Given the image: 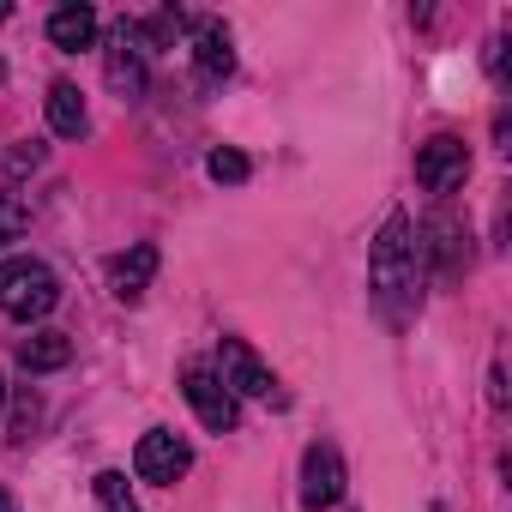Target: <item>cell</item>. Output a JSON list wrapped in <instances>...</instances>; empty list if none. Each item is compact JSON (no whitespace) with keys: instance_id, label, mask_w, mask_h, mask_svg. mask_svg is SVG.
<instances>
[{"instance_id":"obj_1","label":"cell","mask_w":512,"mask_h":512,"mask_svg":"<svg viewBox=\"0 0 512 512\" xmlns=\"http://www.w3.org/2000/svg\"><path fill=\"white\" fill-rule=\"evenodd\" d=\"M368 290H374V302L392 326H404L410 308L422 302V235L410 229L404 211H392L380 223L374 247H368Z\"/></svg>"},{"instance_id":"obj_2","label":"cell","mask_w":512,"mask_h":512,"mask_svg":"<svg viewBox=\"0 0 512 512\" xmlns=\"http://www.w3.org/2000/svg\"><path fill=\"white\" fill-rule=\"evenodd\" d=\"M55 302H61V278H55L43 260H31V253H19V260H0V314H7V320L31 326V320H43Z\"/></svg>"},{"instance_id":"obj_3","label":"cell","mask_w":512,"mask_h":512,"mask_svg":"<svg viewBox=\"0 0 512 512\" xmlns=\"http://www.w3.org/2000/svg\"><path fill=\"white\" fill-rule=\"evenodd\" d=\"M133 470H139V482H163V488H175V482L193 470V446H187L175 428H151V434H139Z\"/></svg>"},{"instance_id":"obj_4","label":"cell","mask_w":512,"mask_h":512,"mask_svg":"<svg viewBox=\"0 0 512 512\" xmlns=\"http://www.w3.org/2000/svg\"><path fill=\"white\" fill-rule=\"evenodd\" d=\"M464 175H470V145L458 133H434L416 151V181L428 193H452V187H464Z\"/></svg>"},{"instance_id":"obj_5","label":"cell","mask_w":512,"mask_h":512,"mask_svg":"<svg viewBox=\"0 0 512 512\" xmlns=\"http://www.w3.org/2000/svg\"><path fill=\"white\" fill-rule=\"evenodd\" d=\"M181 392H187V404H193V416L211 428V434H229L235 428V392L217 380V368H205V362H193L187 374H181Z\"/></svg>"},{"instance_id":"obj_6","label":"cell","mask_w":512,"mask_h":512,"mask_svg":"<svg viewBox=\"0 0 512 512\" xmlns=\"http://www.w3.org/2000/svg\"><path fill=\"white\" fill-rule=\"evenodd\" d=\"M338 500H344V458H338L332 440H314L302 452V506L308 512H326Z\"/></svg>"},{"instance_id":"obj_7","label":"cell","mask_w":512,"mask_h":512,"mask_svg":"<svg viewBox=\"0 0 512 512\" xmlns=\"http://www.w3.org/2000/svg\"><path fill=\"white\" fill-rule=\"evenodd\" d=\"M217 380L229 386V392H241V398H278V374L260 362V356H253L241 338H223V350H217Z\"/></svg>"},{"instance_id":"obj_8","label":"cell","mask_w":512,"mask_h":512,"mask_svg":"<svg viewBox=\"0 0 512 512\" xmlns=\"http://www.w3.org/2000/svg\"><path fill=\"white\" fill-rule=\"evenodd\" d=\"M145 37H139V19H121L115 37H109V85L121 97H139L145 91Z\"/></svg>"},{"instance_id":"obj_9","label":"cell","mask_w":512,"mask_h":512,"mask_svg":"<svg viewBox=\"0 0 512 512\" xmlns=\"http://www.w3.org/2000/svg\"><path fill=\"white\" fill-rule=\"evenodd\" d=\"M193 67H199V79H205V85H223V79L235 73L229 31H223L217 19H199V25H193Z\"/></svg>"},{"instance_id":"obj_10","label":"cell","mask_w":512,"mask_h":512,"mask_svg":"<svg viewBox=\"0 0 512 512\" xmlns=\"http://www.w3.org/2000/svg\"><path fill=\"white\" fill-rule=\"evenodd\" d=\"M151 278H157V247H151V241H133L121 260L109 266V290H115L121 302H139V296L151 290Z\"/></svg>"},{"instance_id":"obj_11","label":"cell","mask_w":512,"mask_h":512,"mask_svg":"<svg viewBox=\"0 0 512 512\" xmlns=\"http://www.w3.org/2000/svg\"><path fill=\"white\" fill-rule=\"evenodd\" d=\"M49 43H55L61 55L91 49V43H97V13L79 7V0H73V7H55V13H49Z\"/></svg>"},{"instance_id":"obj_12","label":"cell","mask_w":512,"mask_h":512,"mask_svg":"<svg viewBox=\"0 0 512 512\" xmlns=\"http://www.w3.org/2000/svg\"><path fill=\"white\" fill-rule=\"evenodd\" d=\"M73 362V344H67V332H31L25 344H19V368L25 374H55V368H67Z\"/></svg>"},{"instance_id":"obj_13","label":"cell","mask_w":512,"mask_h":512,"mask_svg":"<svg viewBox=\"0 0 512 512\" xmlns=\"http://www.w3.org/2000/svg\"><path fill=\"white\" fill-rule=\"evenodd\" d=\"M49 127H55L61 139H79V133L91 127V115H85V97H79V85H67V79H55V85H49Z\"/></svg>"},{"instance_id":"obj_14","label":"cell","mask_w":512,"mask_h":512,"mask_svg":"<svg viewBox=\"0 0 512 512\" xmlns=\"http://www.w3.org/2000/svg\"><path fill=\"white\" fill-rule=\"evenodd\" d=\"M205 175H211V181H223V187H241V181L253 175V163H247L241 151H229V145H223V151H211V157H205Z\"/></svg>"},{"instance_id":"obj_15","label":"cell","mask_w":512,"mask_h":512,"mask_svg":"<svg viewBox=\"0 0 512 512\" xmlns=\"http://www.w3.org/2000/svg\"><path fill=\"white\" fill-rule=\"evenodd\" d=\"M97 506H103V512H139L121 470H103V476H97Z\"/></svg>"},{"instance_id":"obj_16","label":"cell","mask_w":512,"mask_h":512,"mask_svg":"<svg viewBox=\"0 0 512 512\" xmlns=\"http://www.w3.org/2000/svg\"><path fill=\"white\" fill-rule=\"evenodd\" d=\"M25 223H31L25 199H13V193H0V241H19V235H25Z\"/></svg>"},{"instance_id":"obj_17","label":"cell","mask_w":512,"mask_h":512,"mask_svg":"<svg viewBox=\"0 0 512 512\" xmlns=\"http://www.w3.org/2000/svg\"><path fill=\"white\" fill-rule=\"evenodd\" d=\"M488 398H494V410H506V374H500V368L488 374Z\"/></svg>"},{"instance_id":"obj_18","label":"cell","mask_w":512,"mask_h":512,"mask_svg":"<svg viewBox=\"0 0 512 512\" xmlns=\"http://www.w3.org/2000/svg\"><path fill=\"white\" fill-rule=\"evenodd\" d=\"M0 512H19V500H13V494H7V488H0Z\"/></svg>"},{"instance_id":"obj_19","label":"cell","mask_w":512,"mask_h":512,"mask_svg":"<svg viewBox=\"0 0 512 512\" xmlns=\"http://www.w3.org/2000/svg\"><path fill=\"white\" fill-rule=\"evenodd\" d=\"M0 404H7V380H0Z\"/></svg>"},{"instance_id":"obj_20","label":"cell","mask_w":512,"mask_h":512,"mask_svg":"<svg viewBox=\"0 0 512 512\" xmlns=\"http://www.w3.org/2000/svg\"><path fill=\"white\" fill-rule=\"evenodd\" d=\"M0 19H7V7H0Z\"/></svg>"}]
</instances>
